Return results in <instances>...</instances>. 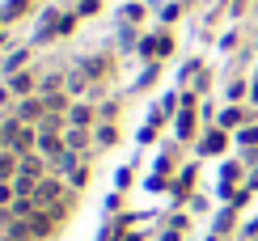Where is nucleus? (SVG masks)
<instances>
[{"instance_id": "obj_1", "label": "nucleus", "mask_w": 258, "mask_h": 241, "mask_svg": "<svg viewBox=\"0 0 258 241\" xmlns=\"http://www.w3.org/2000/svg\"><path fill=\"white\" fill-rule=\"evenodd\" d=\"M59 199H68V178L47 173V178L34 186V207H51V203H59Z\"/></svg>"}, {"instance_id": "obj_2", "label": "nucleus", "mask_w": 258, "mask_h": 241, "mask_svg": "<svg viewBox=\"0 0 258 241\" xmlns=\"http://www.w3.org/2000/svg\"><path fill=\"white\" fill-rule=\"evenodd\" d=\"M224 148H229V131H220L216 123L195 140V152H199V157H224Z\"/></svg>"}, {"instance_id": "obj_3", "label": "nucleus", "mask_w": 258, "mask_h": 241, "mask_svg": "<svg viewBox=\"0 0 258 241\" xmlns=\"http://www.w3.org/2000/svg\"><path fill=\"white\" fill-rule=\"evenodd\" d=\"M77 68H81L85 76H89L93 85H102L106 76L114 72V59H110V55H81V59H77Z\"/></svg>"}, {"instance_id": "obj_4", "label": "nucleus", "mask_w": 258, "mask_h": 241, "mask_svg": "<svg viewBox=\"0 0 258 241\" xmlns=\"http://www.w3.org/2000/svg\"><path fill=\"white\" fill-rule=\"evenodd\" d=\"M174 140H178V144L199 140V110H178L174 114Z\"/></svg>"}, {"instance_id": "obj_5", "label": "nucleus", "mask_w": 258, "mask_h": 241, "mask_svg": "<svg viewBox=\"0 0 258 241\" xmlns=\"http://www.w3.org/2000/svg\"><path fill=\"white\" fill-rule=\"evenodd\" d=\"M13 114L21 118V123H30V127H38L42 123V114H47V106H42V97H17V106H13Z\"/></svg>"}, {"instance_id": "obj_6", "label": "nucleus", "mask_w": 258, "mask_h": 241, "mask_svg": "<svg viewBox=\"0 0 258 241\" xmlns=\"http://www.w3.org/2000/svg\"><path fill=\"white\" fill-rule=\"evenodd\" d=\"M5 85H9V93H13V97H34V93H38V76L30 72V68L5 76Z\"/></svg>"}, {"instance_id": "obj_7", "label": "nucleus", "mask_w": 258, "mask_h": 241, "mask_svg": "<svg viewBox=\"0 0 258 241\" xmlns=\"http://www.w3.org/2000/svg\"><path fill=\"white\" fill-rule=\"evenodd\" d=\"M68 127H98V106L93 102H72V110H68Z\"/></svg>"}, {"instance_id": "obj_8", "label": "nucleus", "mask_w": 258, "mask_h": 241, "mask_svg": "<svg viewBox=\"0 0 258 241\" xmlns=\"http://www.w3.org/2000/svg\"><path fill=\"white\" fill-rule=\"evenodd\" d=\"M63 144H68L72 152H81V157H89V148H93V131H89V127H68V131H63Z\"/></svg>"}, {"instance_id": "obj_9", "label": "nucleus", "mask_w": 258, "mask_h": 241, "mask_svg": "<svg viewBox=\"0 0 258 241\" xmlns=\"http://www.w3.org/2000/svg\"><path fill=\"white\" fill-rule=\"evenodd\" d=\"M30 51H34V47H30V42H26V47H17V51H9V55L0 59V81H5V76H13V72H21V68H26V64H30Z\"/></svg>"}, {"instance_id": "obj_10", "label": "nucleus", "mask_w": 258, "mask_h": 241, "mask_svg": "<svg viewBox=\"0 0 258 241\" xmlns=\"http://www.w3.org/2000/svg\"><path fill=\"white\" fill-rule=\"evenodd\" d=\"M30 228H34V237H38V241H51V237H55V228H59V224L51 220V212H42V207H38V212L30 216Z\"/></svg>"}, {"instance_id": "obj_11", "label": "nucleus", "mask_w": 258, "mask_h": 241, "mask_svg": "<svg viewBox=\"0 0 258 241\" xmlns=\"http://www.w3.org/2000/svg\"><path fill=\"white\" fill-rule=\"evenodd\" d=\"M81 161H85V157H81V152H72V148H63V152H59V157H55V161H51V173H59V178H68V173H72V169H77V165H81Z\"/></svg>"}, {"instance_id": "obj_12", "label": "nucleus", "mask_w": 258, "mask_h": 241, "mask_svg": "<svg viewBox=\"0 0 258 241\" xmlns=\"http://www.w3.org/2000/svg\"><path fill=\"white\" fill-rule=\"evenodd\" d=\"M114 144H119V127H114V123H98V127H93V148H114Z\"/></svg>"}, {"instance_id": "obj_13", "label": "nucleus", "mask_w": 258, "mask_h": 241, "mask_svg": "<svg viewBox=\"0 0 258 241\" xmlns=\"http://www.w3.org/2000/svg\"><path fill=\"white\" fill-rule=\"evenodd\" d=\"M233 224H237V207H233V203H224V212L216 216V224H212V233L229 237V233H233Z\"/></svg>"}, {"instance_id": "obj_14", "label": "nucleus", "mask_w": 258, "mask_h": 241, "mask_svg": "<svg viewBox=\"0 0 258 241\" xmlns=\"http://www.w3.org/2000/svg\"><path fill=\"white\" fill-rule=\"evenodd\" d=\"M38 131L42 136H63V131H68V114H42Z\"/></svg>"}, {"instance_id": "obj_15", "label": "nucleus", "mask_w": 258, "mask_h": 241, "mask_svg": "<svg viewBox=\"0 0 258 241\" xmlns=\"http://www.w3.org/2000/svg\"><path fill=\"white\" fill-rule=\"evenodd\" d=\"M224 97H229V106H241L245 97H250V81H241V76H237V81H229V89H224Z\"/></svg>"}, {"instance_id": "obj_16", "label": "nucleus", "mask_w": 258, "mask_h": 241, "mask_svg": "<svg viewBox=\"0 0 258 241\" xmlns=\"http://www.w3.org/2000/svg\"><path fill=\"white\" fill-rule=\"evenodd\" d=\"M63 85H68V72H47V76L38 81V93H59Z\"/></svg>"}, {"instance_id": "obj_17", "label": "nucleus", "mask_w": 258, "mask_h": 241, "mask_svg": "<svg viewBox=\"0 0 258 241\" xmlns=\"http://www.w3.org/2000/svg\"><path fill=\"white\" fill-rule=\"evenodd\" d=\"M85 186H89V161H81V165L68 173V191H77V195H81Z\"/></svg>"}, {"instance_id": "obj_18", "label": "nucleus", "mask_w": 258, "mask_h": 241, "mask_svg": "<svg viewBox=\"0 0 258 241\" xmlns=\"http://www.w3.org/2000/svg\"><path fill=\"white\" fill-rule=\"evenodd\" d=\"M237 148H258V123L237 127Z\"/></svg>"}, {"instance_id": "obj_19", "label": "nucleus", "mask_w": 258, "mask_h": 241, "mask_svg": "<svg viewBox=\"0 0 258 241\" xmlns=\"http://www.w3.org/2000/svg\"><path fill=\"white\" fill-rule=\"evenodd\" d=\"M77 21H81V17H77V9H72V13H59V17H55V34H59V38H68L72 30H77Z\"/></svg>"}, {"instance_id": "obj_20", "label": "nucleus", "mask_w": 258, "mask_h": 241, "mask_svg": "<svg viewBox=\"0 0 258 241\" xmlns=\"http://www.w3.org/2000/svg\"><path fill=\"white\" fill-rule=\"evenodd\" d=\"M241 173H245V165H241V161H224V165H220V182H241Z\"/></svg>"}, {"instance_id": "obj_21", "label": "nucleus", "mask_w": 258, "mask_h": 241, "mask_svg": "<svg viewBox=\"0 0 258 241\" xmlns=\"http://www.w3.org/2000/svg\"><path fill=\"white\" fill-rule=\"evenodd\" d=\"M165 228H178V233H186V228H190V212H182V207H174V212L165 216Z\"/></svg>"}, {"instance_id": "obj_22", "label": "nucleus", "mask_w": 258, "mask_h": 241, "mask_svg": "<svg viewBox=\"0 0 258 241\" xmlns=\"http://www.w3.org/2000/svg\"><path fill=\"white\" fill-rule=\"evenodd\" d=\"M5 237H13V241H30V237H34V228H30V220H13V224L5 228Z\"/></svg>"}, {"instance_id": "obj_23", "label": "nucleus", "mask_w": 258, "mask_h": 241, "mask_svg": "<svg viewBox=\"0 0 258 241\" xmlns=\"http://www.w3.org/2000/svg\"><path fill=\"white\" fill-rule=\"evenodd\" d=\"M157 72H161V64H148L144 72L136 76V93H144V89H153V81H157Z\"/></svg>"}, {"instance_id": "obj_24", "label": "nucleus", "mask_w": 258, "mask_h": 241, "mask_svg": "<svg viewBox=\"0 0 258 241\" xmlns=\"http://www.w3.org/2000/svg\"><path fill=\"white\" fill-rule=\"evenodd\" d=\"M114 118H119V102H114V97L98 102V123H114Z\"/></svg>"}, {"instance_id": "obj_25", "label": "nucleus", "mask_w": 258, "mask_h": 241, "mask_svg": "<svg viewBox=\"0 0 258 241\" xmlns=\"http://www.w3.org/2000/svg\"><path fill=\"white\" fill-rule=\"evenodd\" d=\"M34 186H38V178H30V173H17L13 178V191L26 195V199H34Z\"/></svg>"}, {"instance_id": "obj_26", "label": "nucleus", "mask_w": 258, "mask_h": 241, "mask_svg": "<svg viewBox=\"0 0 258 241\" xmlns=\"http://www.w3.org/2000/svg\"><path fill=\"white\" fill-rule=\"evenodd\" d=\"M119 17H123V26H132V21L140 26V21H144V5H123V9H119Z\"/></svg>"}, {"instance_id": "obj_27", "label": "nucleus", "mask_w": 258, "mask_h": 241, "mask_svg": "<svg viewBox=\"0 0 258 241\" xmlns=\"http://www.w3.org/2000/svg\"><path fill=\"white\" fill-rule=\"evenodd\" d=\"M51 38H59V34H55V26H38V30H34V38H30V47H47Z\"/></svg>"}, {"instance_id": "obj_28", "label": "nucleus", "mask_w": 258, "mask_h": 241, "mask_svg": "<svg viewBox=\"0 0 258 241\" xmlns=\"http://www.w3.org/2000/svg\"><path fill=\"white\" fill-rule=\"evenodd\" d=\"M132 178H136V165H123L119 173H114V191H127V186H132Z\"/></svg>"}, {"instance_id": "obj_29", "label": "nucleus", "mask_w": 258, "mask_h": 241, "mask_svg": "<svg viewBox=\"0 0 258 241\" xmlns=\"http://www.w3.org/2000/svg\"><path fill=\"white\" fill-rule=\"evenodd\" d=\"M182 17V5H161V26H174Z\"/></svg>"}, {"instance_id": "obj_30", "label": "nucleus", "mask_w": 258, "mask_h": 241, "mask_svg": "<svg viewBox=\"0 0 258 241\" xmlns=\"http://www.w3.org/2000/svg\"><path fill=\"white\" fill-rule=\"evenodd\" d=\"M102 9V0H77V17H93Z\"/></svg>"}, {"instance_id": "obj_31", "label": "nucleus", "mask_w": 258, "mask_h": 241, "mask_svg": "<svg viewBox=\"0 0 258 241\" xmlns=\"http://www.w3.org/2000/svg\"><path fill=\"white\" fill-rule=\"evenodd\" d=\"M13 199H17L13 182H0V207H13Z\"/></svg>"}, {"instance_id": "obj_32", "label": "nucleus", "mask_w": 258, "mask_h": 241, "mask_svg": "<svg viewBox=\"0 0 258 241\" xmlns=\"http://www.w3.org/2000/svg\"><path fill=\"white\" fill-rule=\"evenodd\" d=\"M186 207H190V212H208V195H190Z\"/></svg>"}, {"instance_id": "obj_33", "label": "nucleus", "mask_w": 258, "mask_h": 241, "mask_svg": "<svg viewBox=\"0 0 258 241\" xmlns=\"http://www.w3.org/2000/svg\"><path fill=\"white\" fill-rule=\"evenodd\" d=\"M174 55V34H161V59Z\"/></svg>"}, {"instance_id": "obj_34", "label": "nucleus", "mask_w": 258, "mask_h": 241, "mask_svg": "<svg viewBox=\"0 0 258 241\" xmlns=\"http://www.w3.org/2000/svg\"><path fill=\"white\" fill-rule=\"evenodd\" d=\"M9 106H17V102H13V93H9V85L0 81V110H9Z\"/></svg>"}, {"instance_id": "obj_35", "label": "nucleus", "mask_w": 258, "mask_h": 241, "mask_svg": "<svg viewBox=\"0 0 258 241\" xmlns=\"http://www.w3.org/2000/svg\"><path fill=\"white\" fill-rule=\"evenodd\" d=\"M123 207V191H114V195H106V212H119Z\"/></svg>"}, {"instance_id": "obj_36", "label": "nucleus", "mask_w": 258, "mask_h": 241, "mask_svg": "<svg viewBox=\"0 0 258 241\" xmlns=\"http://www.w3.org/2000/svg\"><path fill=\"white\" fill-rule=\"evenodd\" d=\"M157 131H161V127H153V123H148L144 131H140V144H153V140H157Z\"/></svg>"}, {"instance_id": "obj_37", "label": "nucleus", "mask_w": 258, "mask_h": 241, "mask_svg": "<svg viewBox=\"0 0 258 241\" xmlns=\"http://www.w3.org/2000/svg\"><path fill=\"white\" fill-rule=\"evenodd\" d=\"M233 47H237V30H229V34L220 38V51H233Z\"/></svg>"}, {"instance_id": "obj_38", "label": "nucleus", "mask_w": 258, "mask_h": 241, "mask_svg": "<svg viewBox=\"0 0 258 241\" xmlns=\"http://www.w3.org/2000/svg\"><path fill=\"white\" fill-rule=\"evenodd\" d=\"M144 186H148V191H165V186H169V182H165V178H161V173H153V178H148Z\"/></svg>"}, {"instance_id": "obj_39", "label": "nucleus", "mask_w": 258, "mask_h": 241, "mask_svg": "<svg viewBox=\"0 0 258 241\" xmlns=\"http://www.w3.org/2000/svg\"><path fill=\"white\" fill-rule=\"evenodd\" d=\"M161 241H182V233L178 228H161Z\"/></svg>"}, {"instance_id": "obj_40", "label": "nucleus", "mask_w": 258, "mask_h": 241, "mask_svg": "<svg viewBox=\"0 0 258 241\" xmlns=\"http://www.w3.org/2000/svg\"><path fill=\"white\" fill-rule=\"evenodd\" d=\"M9 47H13V38H9V30H0V55H5Z\"/></svg>"}, {"instance_id": "obj_41", "label": "nucleus", "mask_w": 258, "mask_h": 241, "mask_svg": "<svg viewBox=\"0 0 258 241\" xmlns=\"http://www.w3.org/2000/svg\"><path fill=\"white\" fill-rule=\"evenodd\" d=\"M245 186H250V191H254V195H258V165H254V169H250V178H245Z\"/></svg>"}, {"instance_id": "obj_42", "label": "nucleus", "mask_w": 258, "mask_h": 241, "mask_svg": "<svg viewBox=\"0 0 258 241\" xmlns=\"http://www.w3.org/2000/svg\"><path fill=\"white\" fill-rule=\"evenodd\" d=\"M250 106H254V110H258V76H254V81H250Z\"/></svg>"}, {"instance_id": "obj_43", "label": "nucleus", "mask_w": 258, "mask_h": 241, "mask_svg": "<svg viewBox=\"0 0 258 241\" xmlns=\"http://www.w3.org/2000/svg\"><path fill=\"white\" fill-rule=\"evenodd\" d=\"M123 241H144V233H123Z\"/></svg>"}, {"instance_id": "obj_44", "label": "nucleus", "mask_w": 258, "mask_h": 241, "mask_svg": "<svg viewBox=\"0 0 258 241\" xmlns=\"http://www.w3.org/2000/svg\"><path fill=\"white\" fill-rule=\"evenodd\" d=\"M203 241H224V237H220V233H212V237H203Z\"/></svg>"}, {"instance_id": "obj_45", "label": "nucleus", "mask_w": 258, "mask_h": 241, "mask_svg": "<svg viewBox=\"0 0 258 241\" xmlns=\"http://www.w3.org/2000/svg\"><path fill=\"white\" fill-rule=\"evenodd\" d=\"M148 5H153V9H161V0H148Z\"/></svg>"}, {"instance_id": "obj_46", "label": "nucleus", "mask_w": 258, "mask_h": 241, "mask_svg": "<svg viewBox=\"0 0 258 241\" xmlns=\"http://www.w3.org/2000/svg\"><path fill=\"white\" fill-rule=\"evenodd\" d=\"M254 47H258V38H254Z\"/></svg>"}, {"instance_id": "obj_47", "label": "nucleus", "mask_w": 258, "mask_h": 241, "mask_svg": "<svg viewBox=\"0 0 258 241\" xmlns=\"http://www.w3.org/2000/svg\"><path fill=\"white\" fill-rule=\"evenodd\" d=\"M30 241H38V237H30Z\"/></svg>"}, {"instance_id": "obj_48", "label": "nucleus", "mask_w": 258, "mask_h": 241, "mask_svg": "<svg viewBox=\"0 0 258 241\" xmlns=\"http://www.w3.org/2000/svg\"><path fill=\"white\" fill-rule=\"evenodd\" d=\"M254 241H258V237H254Z\"/></svg>"}]
</instances>
